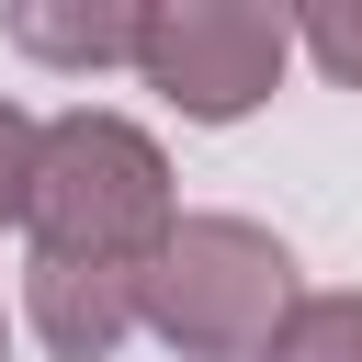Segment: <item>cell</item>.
<instances>
[{
	"label": "cell",
	"mask_w": 362,
	"mask_h": 362,
	"mask_svg": "<svg viewBox=\"0 0 362 362\" xmlns=\"http://www.w3.org/2000/svg\"><path fill=\"white\" fill-rule=\"evenodd\" d=\"M23 226H34V260L147 272L158 238L181 226V215H170V158H158V136L124 124V113H90V102L57 113V124L34 136V204H23Z\"/></svg>",
	"instance_id": "obj_1"
},
{
	"label": "cell",
	"mask_w": 362,
	"mask_h": 362,
	"mask_svg": "<svg viewBox=\"0 0 362 362\" xmlns=\"http://www.w3.org/2000/svg\"><path fill=\"white\" fill-rule=\"evenodd\" d=\"M136 317L181 351V362H249L272 351V328L294 317V260L272 226L249 215H181L158 238V260L136 272Z\"/></svg>",
	"instance_id": "obj_2"
},
{
	"label": "cell",
	"mask_w": 362,
	"mask_h": 362,
	"mask_svg": "<svg viewBox=\"0 0 362 362\" xmlns=\"http://www.w3.org/2000/svg\"><path fill=\"white\" fill-rule=\"evenodd\" d=\"M283 57H294V23H283L272 0H158L147 34H136L147 90L181 102L192 124H238V113H260L272 79H283Z\"/></svg>",
	"instance_id": "obj_3"
},
{
	"label": "cell",
	"mask_w": 362,
	"mask_h": 362,
	"mask_svg": "<svg viewBox=\"0 0 362 362\" xmlns=\"http://www.w3.org/2000/svg\"><path fill=\"white\" fill-rule=\"evenodd\" d=\"M23 317H34V339L57 362H113L147 328L136 317V272H113V260H34L23 272Z\"/></svg>",
	"instance_id": "obj_4"
},
{
	"label": "cell",
	"mask_w": 362,
	"mask_h": 362,
	"mask_svg": "<svg viewBox=\"0 0 362 362\" xmlns=\"http://www.w3.org/2000/svg\"><path fill=\"white\" fill-rule=\"evenodd\" d=\"M0 23H11V45L45 57V68H136V34H147L136 0H11Z\"/></svg>",
	"instance_id": "obj_5"
},
{
	"label": "cell",
	"mask_w": 362,
	"mask_h": 362,
	"mask_svg": "<svg viewBox=\"0 0 362 362\" xmlns=\"http://www.w3.org/2000/svg\"><path fill=\"white\" fill-rule=\"evenodd\" d=\"M260 362H362V294H294Z\"/></svg>",
	"instance_id": "obj_6"
},
{
	"label": "cell",
	"mask_w": 362,
	"mask_h": 362,
	"mask_svg": "<svg viewBox=\"0 0 362 362\" xmlns=\"http://www.w3.org/2000/svg\"><path fill=\"white\" fill-rule=\"evenodd\" d=\"M294 45H305L339 90H362V0H305V11H294Z\"/></svg>",
	"instance_id": "obj_7"
},
{
	"label": "cell",
	"mask_w": 362,
	"mask_h": 362,
	"mask_svg": "<svg viewBox=\"0 0 362 362\" xmlns=\"http://www.w3.org/2000/svg\"><path fill=\"white\" fill-rule=\"evenodd\" d=\"M34 113L23 102H0V226H23V204H34Z\"/></svg>",
	"instance_id": "obj_8"
}]
</instances>
